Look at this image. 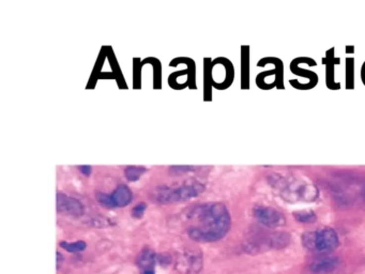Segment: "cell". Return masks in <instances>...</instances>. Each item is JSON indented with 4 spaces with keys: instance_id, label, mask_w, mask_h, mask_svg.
<instances>
[{
    "instance_id": "4fadbf2b",
    "label": "cell",
    "mask_w": 365,
    "mask_h": 274,
    "mask_svg": "<svg viewBox=\"0 0 365 274\" xmlns=\"http://www.w3.org/2000/svg\"><path fill=\"white\" fill-rule=\"evenodd\" d=\"M295 219L298 220L299 223L302 224H311L314 223L315 220L317 219V217L315 215L314 211L312 210H301V211H297L294 213Z\"/></svg>"
},
{
    "instance_id": "7a4b0ae2",
    "label": "cell",
    "mask_w": 365,
    "mask_h": 274,
    "mask_svg": "<svg viewBox=\"0 0 365 274\" xmlns=\"http://www.w3.org/2000/svg\"><path fill=\"white\" fill-rule=\"evenodd\" d=\"M268 181L287 203H312L318 197V189L314 184L289 173H271Z\"/></svg>"
},
{
    "instance_id": "ac0fdd59",
    "label": "cell",
    "mask_w": 365,
    "mask_h": 274,
    "mask_svg": "<svg viewBox=\"0 0 365 274\" xmlns=\"http://www.w3.org/2000/svg\"><path fill=\"white\" fill-rule=\"evenodd\" d=\"M78 170L82 173V175L86 177H89L92 172V167L90 165H81V166H78Z\"/></svg>"
},
{
    "instance_id": "ba28073f",
    "label": "cell",
    "mask_w": 365,
    "mask_h": 274,
    "mask_svg": "<svg viewBox=\"0 0 365 274\" xmlns=\"http://www.w3.org/2000/svg\"><path fill=\"white\" fill-rule=\"evenodd\" d=\"M57 212L68 216H82L84 213V206L78 199L65 195V194L57 193Z\"/></svg>"
},
{
    "instance_id": "9c48e42d",
    "label": "cell",
    "mask_w": 365,
    "mask_h": 274,
    "mask_svg": "<svg viewBox=\"0 0 365 274\" xmlns=\"http://www.w3.org/2000/svg\"><path fill=\"white\" fill-rule=\"evenodd\" d=\"M340 265L338 259L335 257H324L318 259L309 266V271L313 274H329L334 272Z\"/></svg>"
},
{
    "instance_id": "ffe728a7",
    "label": "cell",
    "mask_w": 365,
    "mask_h": 274,
    "mask_svg": "<svg viewBox=\"0 0 365 274\" xmlns=\"http://www.w3.org/2000/svg\"><path fill=\"white\" fill-rule=\"evenodd\" d=\"M143 274H156V273H155L154 269H150V270H145L143 272Z\"/></svg>"
},
{
    "instance_id": "5b68a950",
    "label": "cell",
    "mask_w": 365,
    "mask_h": 274,
    "mask_svg": "<svg viewBox=\"0 0 365 274\" xmlns=\"http://www.w3.org/2000/svg\"><path fill=\"white\" fill-rule=\"evenodd\" d=\"M302 244L310 252L322 255L335 251L340 245V239L333 228L321 227L304 232L302 235Z\"/></svg>"
},
{
    "instance_id": "52a82bcc",
    "label": "cell",
    "mask_w": 365,
    "mask_h": 274,
    "mask_svg": "<svg viewBox=\"0 0 365 274\" xmlns=\"http://www.w3.org/2000/svg\"><path fill=\"white\" fill-rule=\"evenodd\" d=\"M175 268L181 274H199L203 269V254L199 251L184 253L177 258Z\"/></svg>"
},
{
    "instance_id": "6da1fadb",
    "label": "cell",
    "mask_w": 365,
    "mask_h": 274,
    "mask_svg": "<svg viewBox=\"0 0 365 274\" xmlns=\"http://www.w3.org/2000/svg\"><path fill=\"white\" fill-rule=\"evenodd\" d=\"M191 222L188 236L197 242H216L227 235L231 218L227 207L221 203H207L195 206L188 213Z\"/></svg>"
},
{
    "instance_id": "7c38bea8",
    "label": "cell",
    "mask_w": 365,
    "mask_h": 274,
    "mask_svg": "<svg viewBox=\"0 0 365 274\" xmlns=\"http://www.w3.org/2000/svg\"><path fill=\"white\" fill-rule=\"evenodd\" d=\"M146 172H147V168H146V167L131 165L127 166L124 168V177L129 182H135L138 181Z\"/></svg>"
},
{
    "instance_id": "8992f818",
    "label": "cell",
    "mask_w": 365,
    "mask_h": 274,
    "mask_svg": "<svg viewBox=\"0 0 365 274\" xmlns=\"http://www.w3.org/2000/svg\"><path fill=\"white\" fill-rule=\"evenodd\" d=\"M253 216L258 223L269 229L278 228L286 223L283 213L272 207L256 206L253 209Z\"/></svg>"
},
{
    "instance_id": "2e32d148",
    "label": "cell",
    "mask_w": 365,
    "mask_h": 274,
    "mask_svg": "<svg viewBox=\"0 0 365 274\" xmlns=\"http://www.w3.org/2000/svg\"><path fill=\"white\" fill-rule=\"evenodd\" d=\"M196 168L195 166H189V165H177V166H169L168 168V172L170 176H182L185 175V173L193 171Z\"/></svg>"
},
{
    "instance_id": "9a60e30c",
    "label": "cell",
    "mask_w": 365,
    "mask_h": 274,
    "mask_svg": "<svg viewBox=\"0 0 365 274\" xmlns=\"http://www.w3.org/2000/svg\"><path fill=\"white\" fill-rule=\"evenodd\" d=\"M96 199L100 205H101L102 207H104V208H107V209L117 208L114 199H112L111 195H108V194L103 193V192H97L96 193Z\"/></svg>"
},
{
    "instance_id": "8fae6325",
    "label": "cell",
    "mask_w": 365,
    "mask_h": 274,
    "mask_svg": "<svg viewBox=\"0 0 365 274\" xmlns=\"http://www.w3.org/2000/svg\"><path fill=\"white\" fill-rule=\"evenodd\" d=\"M157 260V255L149 247H145L143 251L138 254L136 258V264L139 268L145 270H150L154 268Z\"/></svg>"
},
{
    "instance_id": "e0dca14e",
    "label": "cell",
    "mask_w": 365,
    "mask_h": 274,
    "mask_svg": "<svg viewBox=\"0 0 365 274\" xmlns=\"http://www.w3.org/2000/svg\"><path fill=\"white\" fill-rule=\"evenodd\" d=\"M146 209H147V205L145 203H139L132 208L131 216L134 219H142L144 217Z\"/></svg>"
},
{
    "instance_id": "5bb4252c",
    "label": "cell",
    "mask_w": 365,
    "mask_h": 274,
    "mask_svg": "<svg viewBox=\"0 0 365 274\" xmlns=\"http://www.w3.org/2000/svg\"><path fill=\"white\" fill-rule=\"evenodd\" d=\"M63 250L70 253H79L86 250L87 247V243L85 241H75V242H68V241H61L59 243Z\"/></svg>"
},
{
    "instance_id": "d6986e66",
    "label": "cell",
    "mask_w": 365,
    "mask_h": 274,
    "mask_svg": "<svg viewBox=\"0 0 365 274\" xmlns=\"http://www.w3.org/2000/svg\"><path fill=\"white\" fill-rule=\"evenodd\" d=\"M56 255H57V269H59L61 267V264L63 262V257H62V255L59 252L56 253Z\"/></svg>"
},
{
    "instance_id": "277c9868",
    "label": "cell",
    "mask_w": 365,
    "mask_h": 274,
    "mask_svg": "<svg viewBox=\"0 0 365 274\" xmlns=\"http://www.w3.org/2000/svg\"><path fill=\"white\" fill-rule=\"evenodd\" d=\"M290 242V236L286 232H270L265 229L254 228L244 242V251L257 254L267 250H280Z\"/></svg>"
},
{
    "instance_id": "3957f363",
    "label": "cell",
    "mask_w": 365,
    "mask_h": 274,
    "mask_svg": "<svg viewBox=\"0 0 365 274\" xmlns=\"http://www.w3.org/2000/svg\"><path fill=\"white\" fill-rule=\"evenodd\" d=\"M206 186L199 182L184 183L181 185H160L150 193V199L158 205H168L187 202L197 197L205 191Z\"/></svg>"
},
{
    "instance_id": "30bf717a",
    "label": "cell",
    "mask_w": 365,
    "mask_h": 274,
    "mask_svg": "<svg viewBox=\"0 0 365 274\" xmlns=\"http://www.w3.org/2000/svg\"><path fill=\"white\" fill-rule=\"evenodd\" d=\"M111 197L117 207H125L133 200V193L129 186L125 184L118 185L115 191L111 193Z\"/></svg>"
}]
</instances>
